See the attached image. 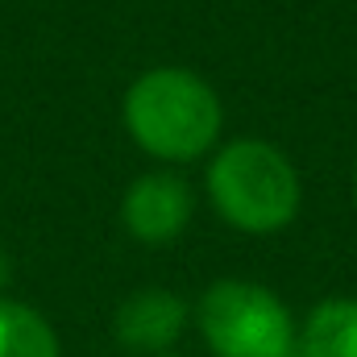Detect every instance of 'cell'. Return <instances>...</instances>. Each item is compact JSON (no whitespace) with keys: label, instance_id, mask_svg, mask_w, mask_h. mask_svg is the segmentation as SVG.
Segmentation results:
<instances>
[{"label":"cell","instance_id":"cell-2","mask_svg":"<svg viewBox=\"0 0 357 357\" xmlns=\"http://www.w3.org/2000/svg\"><path fill=\"white\" fill-rule=\"evenodd\" d=\"M204 195L233 233L278 237L299 220L303 178L282 146L229 137L204 158Z\"/></svg>","mask_w":357,"mask_h":357},{"label":"cell","instance_id":"cell-4","mask_svg":"<svg viewBox=\"0 0 357 357\" xmlns=\"http://www.w3.org/2000/svg\"><path fill=\"white\" fill-rule=\"evenodd\" d=\"M195 216V187L178 175V167L142 171L121 191V229L137 245H175L191 229Z\"/></svg>","mask_w":357,"mask_h":357},{"label":"cell","instance_id":"cell-6","mask_svg":"<svg viewBox=\"0 0 357 357\" xmlns=\"http://www.w3.org/2000/svg\"><path fill=\"white\" fill-rule=\"evenodd\" d=\"M295 357H357V295L316 299L299 320Z\"/></svg>","mask_w":357,"mask_h":357},{"label":"cell","instance_id":"cell-5","mask_svg":"<svg viewBox=\"0 0 357 357\" xmlns=\"http://www.w3.org/2000/svg\"><path fill=\"white\" fill-rule=\"evenodd\" d=\"M187 328H191V303L171 287H142L125 295L112 312L116 345L137 357L175 354Z\"/></svg>","mask_w":357,"mask_h":357},{"label":"cell","instance_id":"cell-1","mask_svg":"<svg viewBox=\"0 0 357 357\" xmlns=\"http://www.w3.org/2000/svg\"><path fill=\"white\" fill-rule=\"evenodd\" d=\"M121 125L158 167H187L225 142V100L199 71L158 63L125 88Z\"/></svg>","mask_w":357,"mask_h":357},{"label":"cell","instance_id":"cell-9","mask_svg":"<svg viewBox=\"0 0 357 357\" xmlns=\"http://www.w3.org/2000/svg\"><path fill=\"white\" fill-rule=\"evenodd\" d=\"M354 208H357V167H354Z\"/></svg>","mask_w":357,"mask_h":357},{"label":"cell","instance_id":"cell-8","mask_svg":"<svg viewBox=\"0 0 357 357\" xmlns=\"http://www.w3.org/2000/svg\"><path fill=\"white\" fill-rule=\"evenodd\" d=\"M8 282H13V258H8V250L0 245V295H8Z\"/></svg>","mask_w":357,"mask_h":357},{"label":"cell","instance_id":"cell-3","mask_svg":"<svg viewBox=\"0 0 357 357\" xmlns=\"http://www.w3.org/2000/svg\"><path fill=\"white\" fill-rule=\"evenodd\" d=\"M191 324L212 357H295L299 320L258 278H216L191 303Z\"/></svg>","mask_w":357,"mask_h":357},{"label":"cell","instance_id":"cell-7","mask_svg":"<svg viewBox=\"0 0 357 357\" xmlns=\"http://www.w3.org/2000/svg\"><path fill=\"white\" fill-rule=\"evenodd\" d=\"M0 357H63L59 328L33 303L0 295Z\"/></svg>","mask_w":357,"mask_h":357},{"label":"cell","instance_id":"cell-10","mask_svg":"<svg viewBox=\"0 0 357 357\" xmlns=\"http://www.w3.org/2000/svg\"><path fill=\"white\" fill-rule=\"evenodd\" d=\"M158 357H187V354H178V349H175V354H158Z\"/></svg>","mask_w":357,"mask_h":357}]
</instances>
